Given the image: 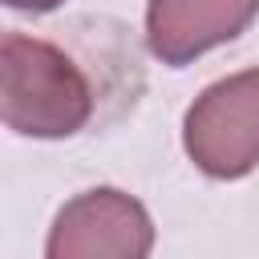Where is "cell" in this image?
Wrapping results in <instances>:
<instances>
[{"instance_id": "cell-4", "label": "cell", "mask_w": 259, "mask_h": 259, "mask_svg": "<svg viewBox=\"0 0 259 259\" xmlns=\"http://www.w3.org/2000/svg\"><path fill=\"white\" fill-rule=\"evenodd\" d=\"M255 16L259 0H150L146 45L162 65L178 69L247 32Z\"/></svg>"}, {"instance_id": "cell-2", "label": "cell", "mask_w": 259, "mask_h": 259, "mask_svg": "<svg viewBox=\"0 0 259 259\" xmlns=\"http://www.w3.org/2000/svg\"><path fill=\"white\" fill-rule=\"evenodd\" d=\"M182 146L210 178H243L259 166V69L206 85L182 117Z\"/></svg>"}, {"instance_id": "cell-3", "label": "cell", "mask_w": 259, "mask_h": 259, "mask_svg": "<svg viewBox=\"0 0 259 259\" xmlns=\"http://www.w3.org/2000/svg\"><path fill=\"white\" fill-rule=\"evenodd\" d=\"M154 251V223L146 206L117 190L93 186L69 198L49 231V259H142Z\"/></svg>"}, {"instance_id": "cell-1", "label": "cell", "mask_w": 259, "mask_h": 259, "mask_svg": "<svg viewBox=\"0 0 259 259\" xmlns=\"http://www.w3.org/2000/svg\"><path fill=\"white\" fill-rule=\"evenodd\" d=\"M0 113L20 138H73L93 121L97 93L73 53L12 28L0 40Z\"/></svg>"}, {"instance_id": "cell-5", "label": "cell", "mask_w": 259, "mask_h": 259, "mask_svg": "<svg viewBox=\"0 0 259 259\" xmlns=\"http://www.w3.org/2000/svg\"><path fill=\"white\" fill-rule=\"evenodd\" d=\"M12 12H32V16H45V12H57L65 0H4Z\"/></svg>"}]
</instances>
